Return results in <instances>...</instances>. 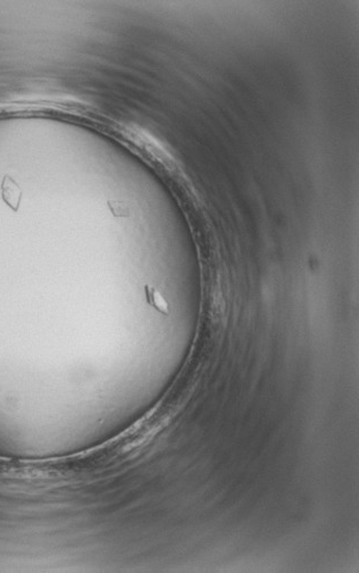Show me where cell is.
<instances>
[{
	"label": "cell",
	"mask_w": 359,
	"mask_h": 573,
	"mask_svg": "<svg viewBox=\"0 0 359 573\" xmlns=\"http://www.w3.org/2000/svg\"><path fill=\"white\" fill-rule=\"evenodd\" d=\"M146 293H147V299L149 301L150 305L154 306L156 310L162 312L163 314H168V312H170V310H168V304L166 302V300L163 298V296L159 294V291L156 290L155 288H152V286H147Z\"/></svg>",
	"instance_id": "1"
},
{
	"label": "cell",
	"mask_w": 359,
	"mask_h": 573,
	"mask_svg": "<svg viewBox=\"0 0 359 573\" xmlns=\"http://www.w3.org/2000/svg\"><path fill=\"white\" fill-rule=\"evenodd\" d=\"M4 196L9 205L17 206L21 193L17 187L12 184V182H6L4 184Z\"/></svg>",
	"instance_id": "2"
}]
</instances>
